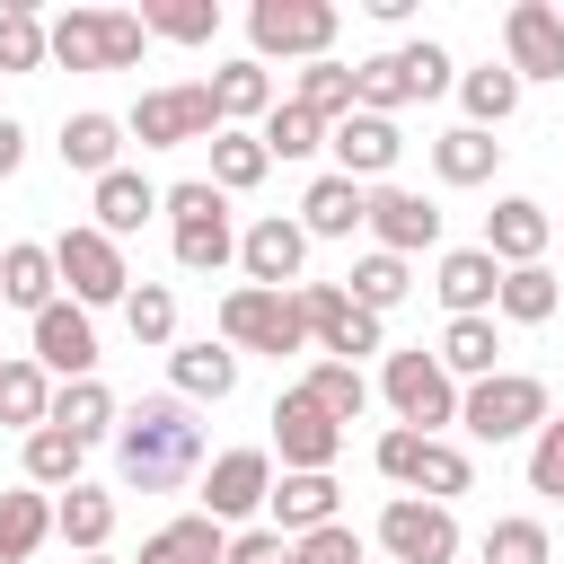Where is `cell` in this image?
Instances as JSON below:
<instances>
[{"mask_svg":"<svg viewBox=\"0 0 564 564\" xmlns=\"http://www.w3.org/2000/svg\"><path fill=\"white\" fill-rule=\"evenodd\" d=\"M53 300H62V264H53V247H35V238L0 247V308H26V317H44Z\"/></svg>","mask_w":564,"mask_h":564,"instance_id":"cell-19","label":"cell"},{"mask_svg":"<svg viewBox=\"0 0 564 564\" xmlns=\"http://www.w3.org/2000/svg\"><path fill=\"white\" fill-rule=\"evenodd\" d=\"M555 300H564V282H555L546 264H511V273H502V291H494V308H502L511 326H546V317H555Z\"/></svg>","mask_w":564,"mask_h":564,"instance_id":"cell-35","label":"cell"},{"mask_svg":"<svg viewBox=\"0 0 564 564\" xmlns=\"http://www.w3.org/2000/svg\"><path fill=\"white\" fill-rule=\"evenodd\" d=\"M212 106H220V123L238 132L247 115H273L282 97H273V70H264V62H220V70H212Z\"/></svg>","mask_w":564,"mask_h":564,"instance_id":"cell-26","label":"cell"},{"mask_svg":"<svg viewBox=\"0 0 564 564\" xmlns=\"http://www.w3.org/2000/svg\"><path fill=\"white\" fill-rule=\"evenodd\" d=\"M335 26H344L335 0H256V9H247V44H256V62H326Z\"/></svg>","mask_w":564,"mask_h":564,"instance_id":"cell-3","label":"cell"},{"mask_svg":"<svg viewBox=\"0 0 564 564\" xmlns=\"http://www.w3.org/2000/svg\"><path fill=\"white\" fill-rule=\"evenodd\" d=\"M300 317H308V344H326V361L361 370V352H379V317L344 282H300Z\"/></svg>","mask_w":564,"mask_h":564,"instance_id":"cell-10","label":"cell"},{"mask_svg":"<svg viewBox=\"0 0 564 564\" xmlns=\"http://www.w3.org/2000/svg\"><path fill=\"white\" fill-rule=\"evenodd\" d=\"M62 167L115 176V167H123V123H115V115H70V123H62Z\"/></svg>","mask_w":564,"mask_h":564,"instance_id":"cell-27","label":"cell"},{"mask_svg":"<svg viewBox=\"0 0 564 564\" xmlns=\"http://www.w3.org/2000/svg\"><path fill=\"white\" fill-rule=\"evenodd\" d=\"M458 423H467L476 441L546 432V379H529V370H494V379H476V388L458 397Z\"/></svg>","mask_w":564,"mask_h":564,"instance_id":"cell-6","label":"cell"},{"mask_svg":"<svg viewBox=\"0 0 564 564\" xmlns=\"http://www.w3.org/2000/svg\"><path fill=\"white\" fill-rule=\"evenodd\" d=\"M494 361H502V335H494V317H449L441 326V370L449 379H494Z\"/></svg>","mask_w":564,"mask_h":564,"instance_id":"cell-28","label":"cell"},{"mask_svg":"<svg viewBox=\"0 0 564 564\" xmlns=\"http://www.w3.org/2000/svg\"><path fill=\"white\" fill-rule=\"evenodd\" d=\"M123 326H132V344H167V335H176V291H167V282H141V291L123 300Z\"/></svg>","mask_w":564,"mask_h":564,"instance_id":"cell-46","label":"cell"},{"mask_svg":"<svg viewBox=\"0 0 564 564\" xmlns=\"http://www.w3.org/2000/svg\"><path fill=\"white\" fill-rule=\"evenodd\" d=\"M88 212H97V229L106 238H132L150 212H167V194L141 176V167H115V176H97V194H88Z\"/></svg>","mask_w":564,"mask_h":564,"instance_id":"cell-22","label":"cell"},{"mask_svg":"<svg viewBox=\"0 0 564 564\" xmlns=\"http://www.w3.org/2000/svg\"><path fill=\"white\" fill-rule=\"evenodd\" d=\"M229 564H291V538L282 529H247V538H229Z\"/></svg>","mask_w":564,"mask_h":564,"instance_id":"cell-54","label":"cell"},{"mask_svg":"<svg viewBox=\"0 0 564 564\" xmlns=\"http://www.w3.org/2000/svg\"><path fill=\"white\" fill-rule=\"evenodd\" d=\"M238 264H247V282H256V291H300L308 229H300V220H282V212H264V220L238 238Z\"/></svg>","mask_w":564,"mask_h":564,"instance_id":"cell-14","label":"cell"},{"mask_svg":"<svg viewBox=\"0 0 564 564\" xmlns=\"http://www.w3.org/2000/svg\"><path fill=\"white\" fill-rule=\"evenodd\" d=\"M300 229L308 238H352V229H370V185H352V176H317L308 194H300Z\"/></svg>","mask_w":564,"mask_h":564,"instance_id":"cell-21","label":"cell"},{"mask_svg":"<svg viewBox=\"0 0 564 564\" xmlns=\"http://www.w3.org/2000/svg\"><path fill=\"white\" fill-rule=\"evenodd\" d=\"M141 26L167 44H212L220 35V0H141Z\"/></svg>","mask_w":564,"mask_h":564,"instance_id":"cell-37","label":"cell"},{"mask_svg":"<svg viewBox=\"0 0 564 564\" xmlns=\"http://www.w3.org/2000/svg\"><path fill=\"white\" fill-rule=\"evenodd\" d=\"M273 449H282V476H326L335 449H344V423H335L308 388H282V405H273Z\"/></svg>","mask_w":564,"mask_h":564,"instance_id":"cell-11","label":"cell"},{"mask_svg":"<svg viewBox=\"0 0 564 564\" xmlns=\"http://www.w3.org/2000/svg\"><path fill=\"white\" fill-rule=\"evenodd\" d=\"M141 564H229V538H220L212 511H185V520L141 538Z\"/></svg>","mask_w":564,"mask_h":564,"instance_id":"cell-24","label":"cell"},{"mask_svg":"<svg viewBox=\"0 0 564 564\" xmlns=\"http://www.w3.org/2000/svg\"><path fill=\"white\" fill-rule=\"evenodd\" d=\"M432 291H441V308H449V317H485V308H494V291H502V264H494L485 247H449V256L432 264Z\"/></svg>","mask_w":564,"mask_h":564,"instance_id":"cell-20","label":"cell"},{"mask_svg":"<svg viewBox=\"0 0 564 564\" xmlns=\"http://www.w3.org/2000/svg\"><path fill=\"white\" fill-rule=\"evenodd\" d=\"M79 458H88V449H79L70 432H53V423L26 432V485H35V494H70V485H79Z\"/></svg>","mask_w":564,"mask_h":564,"instance_id":"cell-36","label":"cell"},{"mask_svg":"<svg viewBox=\"0 0 564 564\" xmlns=\"http://www.w3.org/2000/svg\"><path fill=\"white\" fill-rule=\"evenodd\" d=\"M273 502V449H220L212 467H203V511L229 529V520H247V511H264Z\"/></svg>","mask_w":564,"mask_h":564,"instance_id":"cell-12","label":"cell"},{"mask_svg":"<svg viewBox=\"0 0 564 564\" xmlns=\"http://www.w3.org/2000/svg\"><path fill=\"white\" fill-rule=\"evenodd\" d=\"M44 414H53V379H44V361H35V352H9V361H0V423L44 432Z\"/></svg>","mask_w":564,"mask_h":564,"instance_id":"cell-25","label":"cell"},{"mask_svg":"<svg viewBox=\"0 0 564 564\" xmlns=\"http://www.w3.org/2000/svg\"><path fill=\"white\" fill-rule=\"evenodd\" d=\"M529 494L564 502V414H546V432L529 441Z\"/></svg>","mask_w":564,"mask_h":564,"instance_id":"cell-49","label":"cell"},{"mask_svg":"<svg viewBox=\"0 0 564 564\" xmlns=\"http://www.w3.org/2000/svg\"><path fill=\"white\" fill-rule=\"evenodd\" d=\"M44 538H53V502H44L35 485L0 494V564H26V555H35Z\"/></svg>","mask_w":564,"mask_h":564,"instance_id":"cell-34","label":"cell"},{"mask_svg":"<svg viewBox=\"0 0 564 564\" xmlns=\"http://www.w3.org/2000/svg\"><path fill=\"white\" fill-rule=\"evenodd\" d=\"M502 44H511L520 88H529V79H564V18H555V0H520V9L502 18Z\"/></svg>","mask_w":564,"mask_h":564,"instance_id":"cell-17","label":"cell"},{"mask_svg":"<svg viewBox=\"0 0 564 564\" xmlns=\"http://www.w3.org/2000/svg\"><path fill=\"white\" fill-rule=\"evenodd\" d=\"M79 564H115V555H79Z\"/></svg>","mask_w":564,"mask_h":564,"instance_id":"cell-56","label":"cell"},{"mask_svg":"<svg viewBox=\"0 0 564 564\" xmlns=\"http://www.w3.org/2000/svg\"><path fill=\"white\" fill-rule=\"evenodd\" d=\"M326 150H335V176H352V185H370V176H388L397 167V150H405V132H397V115H344L335 132H326Z\"/></svg>","mask_w":564,"mask_h":564,"instance_id":"cell-16","label":"cell"},{"mask_svg":"<svg viewBox=\"0 0 564 564\" xmlns=\"http://www.w3.org/2000/svg\"><path fill=\"white\" fill-rule=\"evenodd\" d=\"M167 370H176V397H212V405H220V397L238 388V352H229V344H176Z\"/></svg>","mask_w":564,"mask_h":564,"instance_id":"cell-32","label":"cell"},{"mask_svg":"<svg viewBox=\"0 0 564 564\" xmlns=\"http://www.w3.org/2000/svg\"><path fill=\"white\" fill-rule=\"evenodd\" d=\"M44 423H53V432H70V441L88 449V441H106V432L123 423V405H115V388H106V379H70V388H53V414H44Z\"/></svg>","mask_w":564,"mask_h":564,"instance_id":"cell-23","label":"cell"},{"mask_svg":"<svg viewBox=\"0 0 564 564\" xmlns=\"http://www.w3.org/2000/svg\"><path fill=\"white\" fill-rule=\"evenodd\" d=\"M423 441H432V432H405V423H397V432H379V476H388V485H414Z\"/></svg>","mask_w":564,"mask_h":564,"instance_id":"cell-53","label":"cell"},{"mask_svg":"<svg viewBox=\"0 0 564 564\" xmlns=\"http://www.w3.org/2000/svg\"><path fill=\"white\" fill-rule=\"evenodd\" d=\"M300 388H308V397H317V405H326V414H335V423H352V414H361V405H370V379H361V370H352V361H317V370H308V379H300Z\"/></svg>","mask_w":564,"mask_h":564,"instance_id":"cell-43","label":"cell"},{"mask_svg":"<svg viewBox=\"0 0 564 564\" xmlns=\"http://www.w3.org/2000/svg\"><path fill=\"white\" fill-rule=\"evenodd\" d=\"M53 264H62V282H70V300L79 308H106V300H132V273H123V247L88 220V229H62L53 238Z\"/></svg>","mask_w":564,"mask_h":564,"instance_id":"cell-9","label":"cell"},{"mask_svg":"<svg viewBox=\"0 0 564 564\" xmlns=\"http://www.w3.org/2000/svg\"><path fill=\"white\" fill-rule=\"evenodd\" d=\"M220 344L229 352H300L308 344V317H300V291H256V282H238L229 300H220Z\"/></svg>","mask_w":564,"mask_h":564,"instance_id":"cell-4","label":"cell"},{"mask_svg":"<svg viewBox=\"0 0 564 564\" xmlns=\"http://www.w3.org/2000/svg\"><path fill=\"white\" fill-rule=\"evenodd\" d=\"M546 238H555V220H546V203H529V194H511V203L485 212V256H494L502 273H511V264H538Z\"/></svg>","mask_w":564,"mask_h":564,"instance_id":"cell-18","label":"cell"},{"mask_svg":"<svg viewBox=\"0 0 564 564\" xmlns=\"http://www.w3.org/2000/svg\"><path fill=\"white\" fill-rule=\"evenodd\" d=\"M150 44L141 9H62L53 18V62L62 70H132Z\"/></svg>","mask_w":564,"mask_h":564,"instance_id":"cell-2","label":"cell"},{"mask_svg":"<svg viewBox=\"0 0 564 564\" xmlns=\"http://www.w3.org/2000/svg\"><path fill=\"white\" fill-rule=\"evenodd\" d=\"M35 361H44V379H97V326H88V308L79 300H53L44 317H35Z\"/></svg>","mask_w":564,"mask_h":564,"instance_id":"cell-15","label":"cell"},{"mask_svg":"<svg viewBox=\"0 0 564 564\" xmlns=\"http://www.w3.org/2000/svg\"><path fill=\"white\" fill-rule=\"evenodd\" d=\"M379 564H388V555H379Z\"/></svg>","mask_w":564,"mask_h":564,"instance_id":"cell-58","label":"cell"},{"mask_svg":"<svg viewBox=\"0 0 564 564\" xmlns=\"http://www.w3.org/2000/svg\"><path fill=\"white\" fill-rule=\"evenodd\" d=\"M555 546H546V520H494V538H485V564H546Z\"/></svg>","mask_w":564,"mask_h":564,"instance_id":"cell-48","label":"cell"},{"mask_svg":"<svg viewBox=\"0 0 564 564\" xmlns=\"http://www.w3.org/2000/svg\"><path fill=\"white\" fill-rule=\"evenodd\" d=\"M229 256H238L229 220H194V229H176V264H185V273H220Z\"/></svg>","mask_w":564,"mask_h":564,"instance_id":"cell-47","label":"cell"},{"mask_svg":"<svg viewBox=\"0 0 564 564\" xmlns=\"http://www.w3.org/2000/svg\"><path fill=\"white\" fill-rule=\"evenodd\" d=\"M432 167H441V185H485V176L502 167V141L476 132V123H458V132L432 141Z\"/></svg>","mask_w":564,"mask_h":564,"instance_id":"cell-31","label":"cell"},{"mask_svg":"<svg viewBox=\"0 0 564 564\" xmlns=\"http://www.w3.org/2000/svg\"><path fill=\"white\" fill-rule=\"evenodd\" d=\"M53 538H70L79 555H106V538H115V494H97V485H70V494L53 502Z\"/></svg>","mask_w":564,"mask_h":564,"instance_id":"cell-29","label":"cell"},{"mask_svg":"<svg viewBox=\"0 0 564 564\" xmlns=\"http://www.w3.org/2000/svg\"><path fill=\"white\" fill-rule=\"evenodd\" d=\"M326 132H335V123H326V115H308V106H291V97L256 123V141H264L273 159H308V150H326Z\"/></svg>","mask_w":564,"mask_h":564,"instance_id":"cell-38","label":"cell"},{"mask_svg":"<svg viewBox=\"0 0 564 564\" xmlns=\"http://www.w3.org/2000/svg\"><path fill=\"white\" fill-rule=\"evenodd\" d=\"M555 18H564V9H555Z\"/></svg>","mask_w":564,"mask_h":564,"instance_id":"cell-57","label":"cell"},{"mask_svg":"<svg viewBox=\"0 0 564 564\" xmlns=\"http://www.w3.org/2000/svg\"><path fill=\"white\" fill-rule=\"evenodd\" d=\"M379 546H388V564H458V511L423 502V494H397L379 511Z\"/></svg>","mask_w":564,"mask_h":564,"instance_id":"cell-8","label":"cell"},{"mask_svg":"<svg viewBox=\"0 0 564 564\" xmlns=\"http://www.w3.org/2000/svg\"><path fill=\"white\" fill-rule=\"evenodd\" d=\"M203 467V423L185 414V397H141L115 423V476L132 494H176Z\"/></svg>","mask_w":564,"mask_h":564,"instance_id":"cell-1","label":"cell"},{"mask_svg":"<svg viewBox=\"0 0 564 564\" xmlns=\"http://www.w3.org/2000/svg\"><path fill=\"white\" fill-rule=\"evenodd\" d=\"M326 520H335V476H282L273 485V529L282 538H308Z\"/></svg>","mask_w":564,"mask_h":564,"instance_id":"cell-33","label":"cell"},{"mask_svg":"<svg viewBox=\"0 0 564 564\" xmlns=\"http://www.w3.org/2000/svg\"><path fill=\"white\" fill-rule=\"evenodd\" d=\"M141 150H185V141H220V106H212V79H185V88H150L123 123Z\"/></svg>","mask_w":564,"mask_h":564,"instance_id":"cell-5","label":"cell"},{"mask_svg":"<svg viewBox=\"0 0 564 564\" xmlns=\"http://www.w3.org/2000/svg\"><path fill=\"white\" fill-rule=\"evenodd\" d=\"M167 220H176V229H194V220H229V194H220L212 176H194V185H167Z\"/></svg>","mask_w":564,"mask_h":564,"instance_id":"cell-52","label":"cell"},{"mask_svg":"<svg viewBox=\"0 0 564 564\" xmlns=\"http://www.w3.org/2000/svg\"><path fill=\"white\" fill-rule=\"evenodd\" d=\"M291 564H370V555H361V538H352L344 520H326V529L291 538Z\"/></svg>","mask_w":564,"mask_h":564,"instance_id":"cell-51","label":"cell"},{"mask_svg":"<svg viewBox=\"0 0 564 564\" xmlns=\"http://www.w3.org/2000/svg\"><path fill=\"white\" fill-rule=\"evenodd\" d=\"M264 167H273V150H264L256 132H220V141H212V185H220V194L264 185Z\"/></svg>","mask_w":564,"mask_h":564,"instance_id":"cell-41","label":"cell"},{"mask_svg":"<svg viewBox=\"0 0 564 564\" xmlns=\"http://www.w3.org/2000/svg\"><path fill=\"white\" fill-rule=\"evenodd\" d=\"M352 97H361V115H397L414 88H405L397 53H370V62H352Z\"/></svg>","mask_w":564,"mask_h":564,"instance_id":"cell-45","label":"cell"},{"mask_svg":"<svg viewBox=\"0 0 564 564\" xmlns=\"http://www.w3.org/2000/svg\"><path fill=\"white\" fill-rule=\"evenodd\" d=\"M344 282H352V300H361L370 317H388V308H397V300L414 291V273H405V256H379V247H370V256H361V264H352Z\"/></svg>","mask_w":564,"mask_h":564,"instance_id":"cell-42","label":"cell"},{"mask_svg":"<svg viewBox=\"0 0 564 564\" xmlns=\"http://www.w3.org/2000/svg\"><path fill=\"white\" fill-rule=\"evenodd\" d=\"M44 62H53V26L26 0H9L0 9V70H44Z\"/></svg>","mask_w":564,"mask_h":564,"instance_id":"cell-39","label":"cell"},{"mask_svg":"<svg viewBox=\"0 0 564 564\" xmlns=\"http://www.w3.org/2000/svg\"><path fill=\"white\" fill-rule=\"evenodd\" d=\"M476 485V467H467V449L458 441H423V467H414V494L423 502H449V494H467Z\"/></svg>","mask_w":564,"mask_h":564,"instance_id":"cell-44","label":"cell"},{"mask_svg":"<svg viewBox=\"0 0 564 564\" xmlns=\"http://www.w3.org/2000/svg\"><path fill=\"white\" fill-rule=\"evenodd\" d=\"M458 106H467V123H476V132L511 123V115H520V70H511V62H485V70H467V79H458Z\"/></svg>","mask_w":564,"mask_h":564,"instance_id":"cell-30","label":"cell"},{"mask_svg":"<svg viewBox=\"0 0 564 564\" xmlns=\"http://www.w3.org/2000/svg\"><path fill=\"white\" fill-rule=\"evenodd\" d=\"M379 388H388V405H397L405 432H432L441 441V423H458V379L441 370V352H388Z\"/></svg>","mask_w":564,"mask_h":564,"instance_id":"cell-7","label":"cell"},{"mask_svg":"<svg viewBox=\"0 0 564 564\" xmlns=\"http://www.w3.org/2000/svg\"><path fill=\"white\" fill-rule=\"evenodd\" d=\"M18 159H26V132L0 115V176H18Z\"/></svg>","mask_w":564,"mask_h":564,"instance_id":"cell-55","label":"cell"},{"mask_svg":"<svg viewBox=\"0 0 564 564\" xmlns=\"http://www.w3.org/2000/svg\"><path fill=\"white\" fill-rule=\"evenodd\" d=\"M397 70H405V88H414V97H441V88H458V70H449V53H441L432 35H423V44H405V53H397Z\"/></svg>","mask_w":564,"mask_h":564,"instance_id":"cell-50","label":"cell"},{"mask_svg":"<svg viewBox=\"0 0 564 564\" xmlns=\"http://www.w3.org/2000/svg\"><path fill=\"white\" fill-rule=\"evenodd\" d=\"M370 238H379V256H423V247H441V203L414 185H370Z\"/></svg>","mask_w":564,"mask_h":564,"instance_id":"cell-13","label":"cell"},{"mask_svg":"<svg viewBox=\"0 0 564 564\" xmlns=\"http://www.w3.org/2000/svg\"><path fill=\"white\" fill-rule=\"evenodd\" d=\"M291 106H308V115H326V123H344L361 97H352V62H308L300 70V88H291Z\"/></svg>","mask_w":564,"mask_h":564,"instance_id":"cell-40","label":"cell"}]
</instances>
